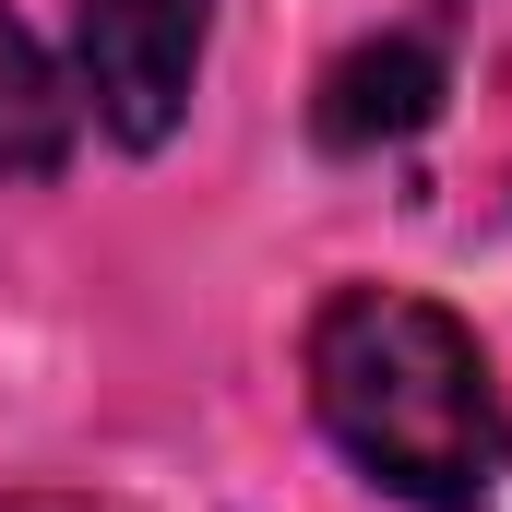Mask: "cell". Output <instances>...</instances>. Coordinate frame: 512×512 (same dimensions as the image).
<instances>
[{"label":"cell","instance_id":"2","mask_svg":"<svg viewBox=\"0 0 512 512\" xmlns=\"http://www.w3.org/2000/svg\"><path fill=\"white\" fill-rule=\"evenodd\" d=\"M203 48H215V0H72V108L108 143L155 155L191 120Z\"/></svg>","mask_w":512,"mask_h":512},{"label":"cell","instance_id":"4","mask_svg":"<svg viewBox=\"0 0 512 512\" xmlns=\"http://www.w3.org/2000/svg\"><path fill=\"white\" fill-rule=\"evenodd\" d=\"M72 84L48 72V48L24 36V12L0 0V179H60L72 167Z\"/></svg>","mask_w":512,"mask_h":512},{"label":"cell","instance_id":"1","mask_svg":"<svg viewBox=\"0 0 512 512\" xmlns=\"http://www.w3.org/2000/svg\"><path fill=\"white\" fill-rule=\"evenodd\" d=\"M298 382L322 441L405 512H489L512 465V417L489 346L417 286H334L298 334Z\"/></svg>","mask_w":512,"mask_h":512},{"label":"cell","instance_id":"3","mask_svg":"<svg viewBox=\"0 0 512 512\" xmlns=\"http://www.w3.org/2000/svg\"><path fill=\"white\" fill-rule=\"evenodd\" d=\"M441 96H453V24H382L322 72L310 131H322V155H382L441 120Z\"/></svg>","mask_w":512,"mask_h":512},{"label":"cell","instance_id":"5","mask_svg":"<svg viewBox=\"0 0 512 512\" xmlns=\"http://www.w3.org/2000/svg\"><path fill=\"white\" fill-rule=\"evenodd\" d=\"M0 512H120V501H84V489H36V501H0Z\"/></svg>","mask_w":512,"mask_h":512}]
</instances>
